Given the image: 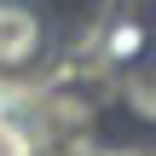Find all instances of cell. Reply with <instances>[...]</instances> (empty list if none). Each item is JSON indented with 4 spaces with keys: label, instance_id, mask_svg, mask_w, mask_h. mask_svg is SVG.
<instances>
[{
    "label": "cell",
    "instance_id": "cell-1",
    "mask_svg": "<svg viewBox=\"0 0 156 156\" xmlns=\"http://www.w3.org/2000/svg\"><path fill=\"white\" fill-rule=\"evenodd\" d=\"M46 46V23L29 0H0V69H29Z\"/></svg>",
    "mask_w": 156,
    "mask_h": 156
},
{
    "label": "cell",
    "instance_id": "cell-2",
    "mask_svg": "<svg viewBox=\"0 0 156 156\" xmlns=\"http://www.w3.org/2000/svg\"><path fill=\"white\" fill-rule=\"evenodd\" d=\"M122 110H127L133 122L156 127V64H133V69H127V81H122Z\"/></svg>",
    "mask_w": 156,
    "mask_h": 156
},
{
    "label": "cell",
    "instance_id": "cell-3",
    "mask_svg": "<svg viewBox=\"0 0 156 156\" xmlns=\"http://www.w3.org/2000/svg\"><path fill=\"white\" fill-rule=\"evenodd\" d=\"M110 52H116V58H139V29H116Z\"/></svg>",
    "mask_w": 156,
    "mask_h": 156
}]
</instances>
